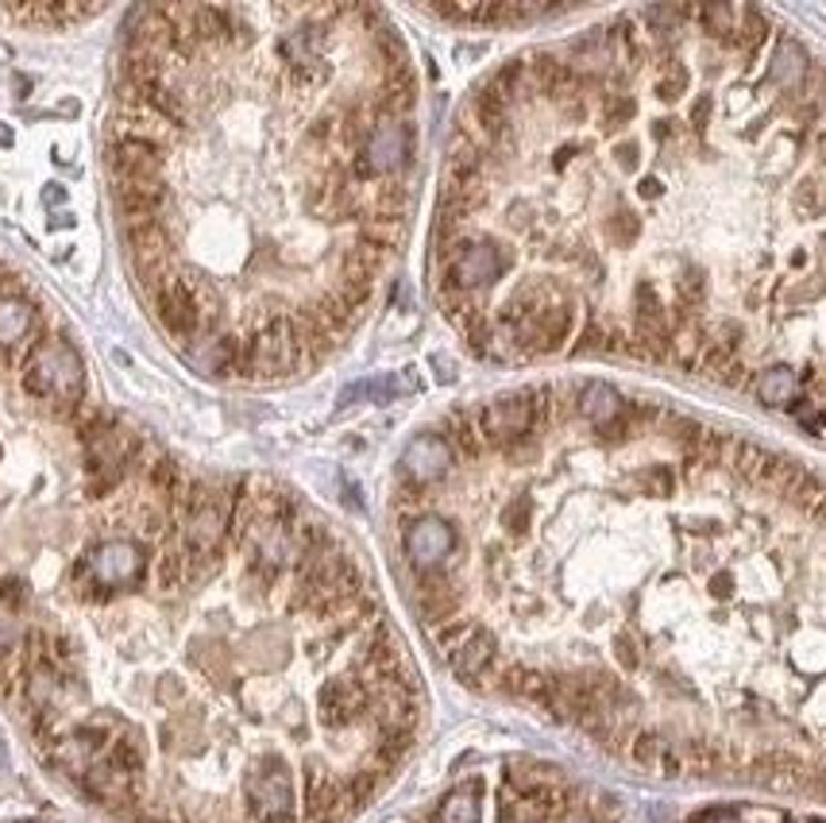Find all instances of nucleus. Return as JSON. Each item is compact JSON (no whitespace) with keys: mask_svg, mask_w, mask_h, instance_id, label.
<instances>
[{"mask_svg":"<svg viewBox=\"0 0 826 823\" xmlns=\"http://www.w3.org/2000/svg\"><path fill=\"white\" fill-rule=\"evenodd\" d=\"M445 657H448V665L456 669V677L479 680L494 665V638H491V631H483V626L471 623L468 634H463V638L456 642V646L448 649Z\"/></svg>","mask_w":826,"mask_h":823,"instance_id":"nucleus-12","label":"nucleus"},{"mask_svg":"<svg viewBox=\"0 0 826 823\" xmlns=\"http://www.w3.org/2000/svg\"><path fill=\"white\" fill-rule=\"evenodd\" d=\"M144 564H147L144 549L136 542H101L97 549H90V556L74 569L77 592H82L85 600H93V595L101 600V595L116 592V587L136 584V580L144 576Z\"/></svg>","mask_w":826,"mask_h":823,"instance_id":"nucleus-3","label":"nucleus"},{"mask_svg":"<svg viewBox=\"0 0 826 823\" xmlns=\"http://www.w3.org/2000/svg\"><path fill=\"white\" fill-rule=\"evenodd\" d=\"M660 190H665V186H660V178H641V183H637V194H641L645 201L660 198Z\"/></svg>","mask_w":826,"mask_h":823,"instance_id":"nucleus-32","label":"nucleus"},{"mask_svg":"<svg viewBox=\"0 0 826 823\" xmlns=\"http://www.w3.org/2000/svg\"><path fill=\"white\" fill-rule=\"evenodd\" d=\"M568 823H587V820H568Z\"/></svg>","mask_w":826,"mask_h":823,"instance_id":"nucleus-36","label":"nucleus"},{"mask_svg":"<svg viewBox=\"0 0 826 823\" xmlns=\"http://www.w3.org/2000/svg\"><path fill=\"white\" fill-rule=\"evenodd\" d=\"M634 116H637L634 97H626V93H607V101H603V124H607L610 132L626 128Z\"/></svg>","mask_w":826,"mask_h":823,"instance_id":"nucleus-23","label":"nucleus"},{"mask_svg":"<svg viewBox=\"0 0 826 823\" xmlns=\"http://www.w3.org/2000/svg\"><path fill=\"white\" fill-rule=\"evenodd\" d=\"M155 580H159V587H178V584H186V553H163L159 556V564H155Z\"/></svg>","mask_w":826,"mask_h":823,"instance_id":"nucleus-25","label":"nucleus"},{"mask_svg":"<svg viewBox=\"0 0 826 823\" xmlns=\"http://www.w3.org/2000/svg\"><path fill=\"white\" fill-rule=\"evenodd\" d=\"M147 298H151L159 325L167 329L175 341L198 344L201 336H206L209 313H206V302H201L198 287H194L190 279H182V274H170V279L163 282V287H155Z\"/></svg>","mask_w":826,"mask_h":823,"instance_id":"nucleus-4","label":"nucleus"},{"mask_svg":"<svg viewBox=\"0 0 826 823\" xmlns=\"http://www.w3.org/2000/svg\"><path fill=\"white\" fill-rule=\"evenodd\" d=\"M20 584H4L0 587V654L12 649L15 634H20Z\"/></svg>","mask_w":826,"mask_h":823,"instance_id":"nucleus-20","label":"nucleus"},{"mask_svg":"<svg viewBox=\"0 0 826 823\" xmlns=\"http://www.w3.org/2000/svg\"><path fill=\"white\" fill-rule=\"evenodd\" d=\"M23 387H28V395L54 403L59 410H77L85 387L82 360L66 341L35 344L28 356V367H23Z\"/></svg>","mask_w":826,"mask_h":823,"instance_id":"nucleus-2","label":"nucleus"},{"mask_svg":"<svg viewBox=\"0 0 826 823\" xmlns=\"http://www.w3.org/2000/svg\"><path fill=\"white\" fill-rule=\"evenodd\" d=\"M31 321H35V313H31V305L23 302H0V356H4L8 344L23 341V336L31 333Z\"/></svg>","mask_w":826,"mask_h":823,"instance_id":"nucleus-17","label":"nucleus"},{"mask_svg":"<svg viewBox=\"0 0 826 823\" xmlns=\"http://www.w3.org/2000/svg\"><path fill=\"white\" fill-rule=\"evenodd\" d=\"M773 77L784 85L799 82L804 77V51H799L796 43H781V51H776V62H773Z\"/></svg>","mask_w":826,"mask_h":823,"instance_id":"nucleus-22","label":"nucleus"},{"mask_svg":"<svg viewBox=\"0 0 826 823\" xmlns=\"http://www.w3.org/2000/svg\"><path fill=\"white\" fill-rule=\"evenodd\" d=\"M691 116H696V124H707V116H711V97H703V101H699V105H696V113H691Z\"/></svg>","mask_w":826,"mask_h":823,"instance_id":"nucleus-33","label":"nucleus"},{"mask_svg":"<svg viewBox=\"0 0 826 823\" xmlns=\"http://www.w3.org/2000/svg\"><path fill=\"white\" fill-rule=\"evenodd\" d=\"M683 90H688V70H683L680 62H672L665 82H660V97H680Z\"/></svg>","mask_w":826,"mask_h":823,"instance_id":"nucleus-28","label":"nucleus"},{"mask_svg":"<svg viewBox=\"0 0 826 823\" xmlns=\"http://www.w3.org/2000/svg\"><path fill=\"white\" fill-rule=\"evenodd\" d=\"M456 534L445 519L437 514H421L406 527V553H410L417 572H437L445 564V556L452 553Z\"/></svg>","mask_w":826,"mask_h":823,"instance_id":"nucleus-8","label":"nucleus"},{"mask_svg":"<svg viewBox=\"0 0 826 823\" xmlns=\"http://www.w3.org/2000/svg\"><path fill=\"white\" fill-rule=\"evenodd\" d=\"M637 213H629V209H618L615 217H610V225H607V237L615 240V244H634L637 240Z\"/></svg>","mask_w":826,"mask_h":823,"instance_id":"nucleus-26","label":"nucleus"},{"mask_svg":"<svg viewBox=\"0 0 826 823\" xmlns=\"http://www.w3.org/2000/svg\"><path fill=\"white\" fill-rule=\"evenodd\" d=\"M108 175L116 178H163L167 170V152L144 139H108Z\"/></svg>","mask_w":826,"mask_h":823,"instance_id":"nucleus-10","label":"nucleus"},{"mask_svg":"<svg viewBox=\"0 0 826 823\" xmlns=\"http://www.w3.org/2000/svg\"><path fill=\"white\" fill-rule=\"evenodd\" d=\"M410 144L414 132L406 121H379L372 128V136L359 144V159H356V175L359 178H379L398 170L406 159H410Z\"/></svg>","mask_w":826,"mask_h":823,"instance_id":"nucleus-7","label":"nucleus"},{"mask_svg":"<svg viewBox=\"0 0 826 823\" xmlns=\"http://www.w3.org/2000/svg\"><path fill=\"white\" fill-rule=\"evenodd\" d=\"M243 793H248L251 804V820L266 823V820H282L294 816V781H290V770L279 762V758H263L255 770L243 781Z\"/></svg>","mask_w":826,"mask_h":823,"instance_id":"nucleus-6","label":"nucleus"},{"mask_svg":"<svg viewBox=\"0 0 826 823\" xmlns=\"http://www.w3.org/2000/svg\"><path fill=\"white\" fill-rule=\"evenodd\" d=\"M641 483H649V488H657V491H672V476H668V468H652V472H645Z\"/></svg>","mask_w":826,"mask_h":823,"instance_id":"nucleus-31","label":"nucleus"},{"mask_svg":"<svg viewBox=\"0 0 826 823\" xmlns=\"http://www.w3.org/2000/svg\"><path fill=\"white\" fill-rule=\"evenodd\" d=\"M144 823H186V820H178V816H144Z\"/></svg>","mask_w":826,"mask_h":823,"instance_id":"nucleus-35","label":"nucleus"},{"mask_svg":"<svg viewBox=\"0 0 826 823\" xmlns=\"http://www.w3.org/2000/svg\"><path fill=\"white\" fill-rule=\"evenodd\" d=\"M796 395V372L792 367H769L757 383V398L765 406H788Z\"/></svg>","mask_w":826,"mask_h":823,"instance_id":"nucleus-18","label":"nucleus"},{"mask_svg":"<svg viewBox=\"0 0 826 823\" xmlns=\"http://www.w3.org/2000/svg\"><path fill=\"white\" fill-rule=\"evenodd\" d=\"M672 290L680 305H699V298H703V274H699V268H691V263H683L672 279Z\"/></svg>","mask_w":826,"mask_h":823,"instance_id":"nucleus-24","label":"nucleus"},{"mask_svg":"<svg viewBox=\"0 0 826 823\" xmlns=\"http://www.w3.org/2000/svg\"><path fill=\"white\" fill-rule=\"evenodd\" d=\"M615 159H618L621 170H634L637 159H641V152H637V144H618L615 147Z\"/></svg>","mask_w":826,"mask_h":823,"instance_id":"nucleus-30","label":"nucleus"},{"mask_svg":"<svg viewBox=\"0 0 826 823\" xmlns=\"http://www.w3.org/2000/svg\"><path fill=\"white\" fill-rule=\"evenodd\" d=\"M452 460H456V452H452V445H448L445 437H440V434H421V437H414V441L406 445L402 472H406V480H410L414 488H429V483L445 480V476L452 472Z\"/></svg>","mask_w":826,"mask_h":823,"instance_id":"nucleus-9","label":"nucleus"},{"mask_svg":"<svg viewBox=\"0 0 826 823\" xmlns=\"http://www.w3.org/2000/svg\"><path fill=\"white\" fill-rule=\"evenodd\" d=\"M714 595H726L730 592V580L726 576H714V587H711Z\"/></svg>","mask_w":826,"mask_h":823,"instance_id":"nucleus-34","label":"nucleus"},{"mask_svg":"<svg viewBox=\"0 0 826 823\" xmlns=\"http://www.w3.org/2000/svg\"><path fill=\"white\" fill-rule=\"evenodd\" d=\"M506 268H510V260L499 244H487V240H456V244L440 256L437 287L471 294L475 287H487L491 279H499Z\"/></svg>","mask_w":826,"mask_h":823,"instance_id":"nucleus-5","label":"nucleus"},{"mask_svg":"<svg viewBox=\"0 0 826 823\" xmlns=\"http://www.w3.org/2000/svg\"><path fill=\"white\" fill-rule=\"evenodd\" d=\"M367 708H372V696L359 685V677H336L321 688V719H325L328 727L356 723Z\"/></svg>","mask_w":826,"mask_h":823,"instance_id":"nucleus-11","label":"nucleus"},{"mask_svg":"<svg viewBox=\"0 0 826 823\" xmlns=\"http://www.w3.org/2000/svg\"><path fill=\"white\" fill-rule=\"evenodd\" d=\"M437 823H479V793L475 785L456 789L437 812Z\"/></svg>","mask_w":826,"mask_h":823,"instance_id":"nucleus-19","label":"nucleus"},{"mask_svg":"<svg viewBox=\"0 0 826 823\" xmlns=\"http://www.w3.org/2000/svg\"><path fill=\"white\" fill-rule=\"evenodd\" d=\"M665 754H668V739H660L657 731H641L634 739V747H629V758H634L641 770H660Z\"/></svg>","mask_w":826,"mask_h":823,"instance_id":"nucleus-21","label":"nucleus"},{"mask_svg":"<svg viewBox=\"0 0 826 823\" xmlns=\"http://www.w3.org/2000/svg\"><path fill=\"white\" fill-rule=\"evenodd\" d=\"M525 522H530V499H514V503L502 511V527H506L510 534H522Z\"/></svg>","mask_w":826,"mask_h":823,"instance_id":"nucleus-27","label":"nucleus"},{"mask_svg":"<svg viewBox=\"0 0 826 823\" xmlns=\"http://www.w3.org/2000/svg\"><path fill=\"white\" fill-rule=\"evenodd\" d=\"M615 654L626 669H637V649H634V642H629V634H618L615 638Z\"/></svg>","mask_w":826,"mask_h":823,"instance_id":"nucleus-29","label":"nucleus"},{"mask_svg":"<svg viewBox=\"0 0 826 823\" xmlns=\"http://www.w3.org/2000/svg\"><path fill=\"white\" fill-rule=\"evenodd\" d=\"M621 398L615 387H607V383H587L584 390H579V414H584L587 421H595V426H607V421H615L621 414Z\"/></svg>","mask_w":826,"mask_h":823,"instance_id":"nucleus-14","label":"nucleus"},{"mask_svg":"<svg viewBox=\"0 0 826 823\" xmlns=\"http://www.w3.org/2000/svg\"><path fill=\"white\" fill-rule=\"evenodd\" d=\"M201 372L209 375H240L243 364V341L236 333H209L201 341V352H194Z\"/></svg>","mask_w":826,"mask_h":823,"instance_id":"nucleus-13","label":"nucleus"},{"mask_svg":"<svg viewBox=\"0 0 826 823\" xmlns=\"http://www.w3.org/2000/svg\"><path fill=\"white\" fill-rule=\"evenodd\" d=\"M82 445H85V468H90V480L85 491L93 499L108 496L113 488H121L124 476H128L132 457L139 452V441L128 429L116 426V418L108 414H93L82 426Z\"/></svg>","mask_w":826,"mask_h":823,"instance_id":"nucleus-1","label":"nucleus"},{"mask_svg":"<svg viewBox=\"0 0 826 823\" xmlns=\"http://www.w3.org/2000/svg\"><path fill=\"white\" fill-rule=\"evenodd\" d=\"M776 465V452L761 449V445H750V441H738V452H734V472L742 476V480L750 483H765L769 472H773Z\"/></svg>","mask_w":826,"mask_h":823,"instance_id":"nucleus-16","label":"nucleus"},{"mask_svg":"<svg viewBox=\"0 0 826 823\" xmlns=\"http://www.w3.org/2000/svg\"><path fill=\"white\" fill-rule=\"evenodd\" d=\"M445 437L448 445H452V452L460 449L463 457H479L483 452V434H479V414H468V410H452L445 418Z\"/></svg>","mask_w":826,"mask_h":823,"instance_id":"nucleus-15","label":"nucleus"}]
</instances>
